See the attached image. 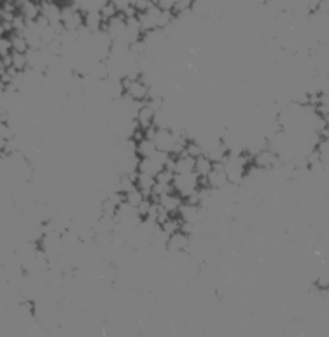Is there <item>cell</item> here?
Masks as SVG:
<instances>
[{
    "label": "cell",
    "instance_id": "26",
    "mask_svg": "<svg viewBox=\"0 0 329 337\" xmlns=\"http://www.w3.org/2000/svg\"><path fill=\"white\" fill-rule=\"evenodd\" d=\"M0 2H6V0H0Z\"/></svg>",
    "mask_w": 329,
    "mask_h": 337
},
{
    "label": "cell",
    "instance_id": "12",
    "mask_svg": "<svg viewBox=\"0 0 329 337\" xmlns=\"http://www.w3.org/2000/svg\"><path fill=\"white\" fill-rule=\"evenodd\" d=\"M156 179L152 176H147V174H140L137 172V179H135V186L142 191L144 197H151L152 186H154Z\"/></svg>",
    "mask_w": 329,
    "mask_h": 337
},
{
    "label": "cell",
    "instance_id": "13",
    "mask_svg": "<svg viewBox=\"0 0 329 337\" xmlns=\"http://www.w3.org/2000/svg\"><path fill=\"white\" fill-rule=\"evenodd\" d=\"M156 151V146L154 143H152L151 139H145L142 137L140 140H137V148H135V153L139 158H149V156H152Z\"/></svg>",
    "mask_w": 329,
    "mask_h": 337
},
{
    "label": "cell",
    "instance_id": "2",
    "mask_svg": "<svg viewBox=\"0 0 329 337\" xmlns=\"http://www.w3.org/2000/svg\"><path fill=\"white\" fill-rule=\"evenodd\" d=\"M121 84H123V90L130 99H133L137 102H145L149 99V84H145L142 79L137 78V79H128V78H123L121 79Z\"/></svg>",
    "mask_w": 329,
    "mask_h": 337
},
{
    "label": "cell",
    "instance_id": "9",
    "mask_svg": "<svg viewBox=\"0 0 329 337\" xmlns=\"http://www.w3.org/2000/svg\"><path fill=\"white\" fill-rule=\"evenodd\" d=\"M163 169V165L160 162H156L154 158H139V164H137V172L140 174H147V176H152L154 178L160 170Z\"/></svg>",
    "mask_w": 329,
    "mask_h": 337
},
{
    "label": "cell",
    "instance_id": "10",
    "mask_svg": "<svg viewBox=\"0 0 329 337\" xmlns=\"http://www.w3.org/2000/svg\"><path fill=\"white\" fill-rule=\"evenodd\" d=\"M152 118H154V111L149 108L147 104H144L142 108L139 109V113H137L135 116V121L137 125H139V129H149V127H152Z\"/></svg>",
    "mask_w": 329,
    "mask_h": 337
},
{
    "label": "cell",
    "instance_id": "21",
    "mask_svg": "<svg viewBox=\"0 0 329 337\" xmlns=\"http://www.w3.org/2000/svg\"><path fill=\"white\" fill-rule=\"evenodd\" d=\"M184 153H186L187 156H193V158H198L200 155H203V149H202V146H200L198 143H196V140H187Z\"/></svg>",
    "mask_w": 329,
    "mask_h": 337
},
{
    "label": "cell",
    "instance_id": "25",
    "mask_svg": "<svg viewBox=\"0 0 329 337\" xmlns=\"http://www.w3.org/2000/svg\"><path fill=\"white\" fill-rule=\"evenodd\" d=\"M11 41L7 39V37H2L0 36V58L2 57H7V55H11Z\"/></svg>",
    "mask_w": 329,
    "mask_h": 337
},
{
    "label": "cell",
    "instance_id": "8",
    "mask_svg": "<svg viewBox=\"0 0 329 337\" xmlns=\"http://www.w3.org/2000/svg\"><path fill=\"white\" fill-rule=\"evenodd\" d=\"M39 6H41V14L44 16L49 23H53V21H62V7H60L56 2H46V0H42V4H39Z\"/></svg>",
    "mask_w": 329,
    "mask_h": 337
},
{
    "label": "cell",
    "instance_id": "20",
    "mask_svg": "<svg viewBox=\"0 0 329 337\" xmlns=\"http://www.w3.org/2000/svg\"><path fill=\"white\" fill-rule=\"evenodd\" d=\"M142 199H144V195H142V191H140L139 188H135L133 190H130L128 193H125V202L128 204H131V206H139L140 202H142Z\"/></svg>",
    "mask_w": 329,
    "mask_h": 337
},
{
    "label": "cell",
    "instance_id": "22",
    "mask_svg": "<svg viewBox=\"0 0 329 337\" xmlns=\"http://www.w3.org/2000/svg\"><path fill=\"white\" fill-rule=\"evenodd\" d=\"M173 176H175V172L173 170H170V169H161L160 172L156 174L154 179H156V183H165V185H172V181H173Z\"/></svg>",
    "mask_w": 329,
    "mask_h": 337
},
{
    "label": "cell",
    "instance_id": "18",
    "mask_svg": "<svg viewBox=\"0 0 329 337\" xmlns=\"http://www.w3.org/2000/svg\"><path fill=\"white\" fill-rule=\"evenodd\" d=\"M11 67H14V69L18 70V72H23V70L28 67L27 55H25V53H16V51H12V53H11Z\"/></svg>",
    "mask_w": 329,
    "mask_h": 337
},
{
    "label": "cell",
    "instance_id": "7",
    "mask_svg": "<svg viewBox=\"0 0 329 337\" xmlns=\"http://www.w3.org/2000/svg\"><path fill=\"white\" fill-rule=\"evenodd\" d=\"M83 25L91 33L100 32L102 25H104V18H102L100 11H98V9H89V11L84 12V14H83Z\"/></svg>",
    "mask_w": 329,
    "mask_h": 337
},
{
    "label": "cell",
    "instance_id": "4",
    "mask_svg": "<svg viewBox=\"0 0 329 337\" xmlns=\"http://www.w3.org/2000/svg\"><path fill=\"white\" fill-rule=\"evenodd\" d=\"M279 162H280L279 155H277V153L273 151L272 148L270 149L263 148V149H259L258 153H254V155H252V164H254L258 169H263V170L273 169L277 164H279Z\"/></svg>",
    "mask_w": 329,
    "mask_h": 337
},
{
    "label": "cell",
    "instance_id": "3",
    "mask_svg": "<svg viewBox=\"0 0 329 337\" xmlns=\"http://www.w3.org/2000/svg\"><path fill=\"white\" fill-rule=\"evenodd\" d=\"M205 178H207V186L212 190H221L228 185V174H226V170H224L223 162H216V164H212L210 172H208Z\"/></svg>",
    "mask_w": 329,
    "mask_h": 337
},
{
    "label": "cell",
    "instance_id": "16",
    "mask_svg": "<svg viewBox=\"0 0 329 337\" xmlns=\"http://www.w3.org/2000/svg\"><path fill=\"white\" fill-rule=\"evenodd\" d=\"M98 11H100V14H102V18H104V21H109L110 18H114L116 14H119V9H118V6H116V2H114V0H105Z\"/></svg>",
    "mask_w": 329,
    "mask_h": 337
},
{
    "label": "cell",
    "instance_id": "19",
    "mask_svg": "<svg viewBox=\"0 0 329 337\" xmlns=\"http://www.w3.org/2000/svg\"><path fill=\"white\" fill-rule=\"evenodd\" d=\"M181 223H182V220L181 218H175V216H170L168 220L165 221V223H161L160 227L165 230L166 234H173V232H177V230H181Z\"/></svg>",
    "mask_w": 329,
    "mask_h": 337
},
{
    "label": "cell",
    "instance_id": "17",
    "mask_svg": "<svg viewBox=\"0 0 329 337\" xmlns=\"http://www.w3.org/2000/svg\"><path fill=\"white\" fill-rule=\"evenodd\" d=\"M9 41H11V49L16 51V53H27L28 51V44H27V41H25L23 33L12 32Z\"/></svg>",
    "mask_w": 329,
    "mask_h": 337
},
{
    "label": "cell",
    "instance_id": "5",
    "mask_svg": "<svg viewBox=\"0 0 329 337\" xmlns=\"http://www.w3.org/2000/svg\"><path fill=\"white\" fill-rule=\"evenodd\" d=\"M189 244H191V236H187V234L177 230V232H173L168 236L166 250H168L170 253H182V251H186L187 248H189Z\"/></svg>",
    "mask_w": 329,
    "mask_h": 337
},
{
    "label": "cell",
    "instance_id": "15",
    "mask_svg": "<svg viewBox=\"0 0 329 337\" xmlns=\"http://www.w3.org/2000/svg\"><path fill=\"white\" fill-rule=\"evenodd\" d=\"M212 169V162L205 155H200L198 158H195V172L198 174V178H205Z\"/></svg>",
    "mask_w": 329,
    "mask_h": 337
},
{
    "label": "cell",
    "instance_id": "23",
    "mask_svg": "<svg viewBox=\"0 0 329 337\" xmlns=\"http://www.w3.org/2000/svg\"><path fill=\"white\" fill-rule=\"evenodd\" d=\"M191 6H193V0H177L173 6V11L172 12H177L179 16L181 14H186V12L191 11Z\"/></svg>",
    "mask_w": 329,
    "mask_h": 337
},
{
    "label": "cell",
    "instance_id": "11",
    "mask_svg": "<svg viewBox=\"0 0 329 337\" xmlns=\"http://www.w3.org/2000/svg\"><path fill=\"white\" fill-rule=\"evenodd\" d=\"M195 169V158L193 156H187L186 153L175 156V174H186V172H193Z\"/></svg>",
    "mask_w": 329,
    "mask_h": 337
},
{
    "label": "cell",
    "instance_id": "1",
    "mask_svg": "<svg viewBox=\"0 0 329 337\" xmlns=\"http://www.w3.org/2000/svg\"><path fill=\"white\" fill-rule=\"evenodd\" d=\"M198 174L195 172H186V174H175L173 176V181H172V186L173 190L177 191L181 197H187L189 193H193L200 188L198 185Z\"/></svg>",
    "mask_w": 329,
    "mask_h": 337
},
{
    "label": "cell",
    "instance_id": "6",
    "mask_svg": "<svg viewBox=\"0 0 329 337\" xmlns=\"http://www.w3.org/2000/svg\"><path fill=\"white\" fill-rule=\"evenodd\" d=\"M182 202H184V200H182V197L177 193V191H170V193H165L158 199V204H160L165 211H168L170 216L177 215V211H179V207H181Z\"/></svg>",
    "mask_w": 329,
    "mask_h": 337
},
{
    "label": "cell",
    "instance_id": "14",
    "mask_svg": "<svg viewBox=\"0 0 329 337\" xmlns=\"http://www.w3.org/2000/svg\"><path fill=\"white\" fill-rule=\"evenodd\" d=\"M20 9H21V16L25 18V21H33L41 14V6L35 0H27Z\"/></svg>",
    "mask_w": 329,
    "mask_h": 337
},
{
    "label": "cell",
    "instance_id": "24",
    "mask_svg": "<svg viewBox=\"0 0 329 337\" xmlns=\"http://www.w3.org/2000/svg\"><path fill=\"white\" fill-rule=\"evenodd\" d=\"M151 204H152L151 200H149L147 197H144L142 202H140L139 206H137V212H139L140 218H145V216H147L149 209H151Z\"/></svg>",
    "mask_w": 329,
    "mask_h": 337
}]
</instances>
